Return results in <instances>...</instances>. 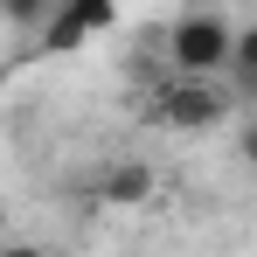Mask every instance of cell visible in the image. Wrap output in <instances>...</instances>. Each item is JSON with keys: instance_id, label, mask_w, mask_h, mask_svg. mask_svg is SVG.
<instances>
[{"instance_id": "obj_1", "label": "cell", "mask_w": 257, "mask_h": 257, "mask_svg": "<svg viewBox=\"0 0 257 257\" xmlns=\"http://www.w3.org/2000/svg\"><path fill=\"white\" fill-rule=\"evenodd\" d=\"M229 21L215 14V7H195V14H181L167 35H160V56H167L174 77H222L229 70Z\"/></svg>"}, {"instance_id": "obj_2", "label": "cell", "mask_w": 257, "mask_h": 257, "mask_svg": "<svg viewBox=\"0 0 257 257\" xmlns=\"http://www.w3.org/2000/svg\"><path fill=\"white\" fill-rule=\"evenodd\" d=\"M236 104H229V90L215 84V77H167V84L146 97V118L167 132H215L229 118Z\"/></svg>"}, {"instance_id": "obj_3", "label": "cell", "mask_w": 257, "mask_h": 257, "mask_svg": "<svg viewBox=\"0 0 257 257\" xmlns=\"http://www.w3.org/2000/svg\"><path fill=\"white\" fill-rule=\"evenodd\" d=\"M153 195H160V167H153V160H139V153L104 160L97 181H90V202H97L104 215H132V209H146Z\"/></svg>"}, {"instance_id": "obj_4", "label": "cell", "mask_w": 257, "mask_h": 257, "mask_svg": "<svg viewBox=\"0 0 257 257\" xmlns=\"http://www.w3.org/2000/svg\"><path fill=\"white\" fill-rule=\"evenodd\" d=\"M111 14H118V0H63L42 28H35V35H42V56H70V49H84L90 35L111 28Z\"/></svg>"}, {"instance_id": "obj_5", "label": "cell", "mask_w": 257, "mask_h": 257, "mask_svg": "<svg viewBox=\"0 0 257 257\" xmlns=\"http://www.w3.org/2000/svg\"><path fill=\"white\" fill-rule=\"evenodd\" d=\"M56 7H63V0H0V21H14V28H42Z\"/></svg>"}, {"instance_id": "obj_6", "label": "cell", "mask_w": 257, "mask_h": 257, "mask_svg": "<svg viewBox=\"0 0 257 257\" xmlns=\"http://www.w3.org/2000/svg\"><path fill=\"white\" fill-rule=\"evenodd\" d=\"M250 70H257V21L229 35V70H222V77H250Z\"/></svg>"}, {"instance_id": "obj_7", "label": "cell", "mask_w": 257, "mask_h": 257, "mask_svg": "<svg viewBox=\"0 0 257 257\" xmlns=\"http://www.w3.org/2000/svg\"><path fill=\"white\" fill-rule=\"evenodd\" d=\"M229 104H250V111H257V70H250V77H229Z\"/></svg>"}, {"instance_id": "obj_8", "label": "cell", "mask_w": 257, "mask_h": 257, "mask_svg": "<svg viewBox=\"0 0 257 257\" xmlns=\"http://www.w3.org/2000/svg\"><path fill=\"white\" fill-rule=\"evenodd\" d=\"M236 153H243V167H257V111L243 118V132H236Z\"/></svg>"}, {"instance_id": "obj_9", "label": "cell", "mask_w": 257, "mask_h": 257, "mask_svg": "<svg viewBox=\"0 0 257 257\" xmlns=\"http://www.w3.org/2000/svg\"><path fill=\"white\" fill-rule=\"evenodd\" d=\"M0 257H49L42 243H0Z\"/></svg>"}, {"instance_id": "obj_10", "label": "cell", "mask_w": 257, "mask_h": 257, "mask_svg": "<svg viewBox=\"0 0 257 257\" xmlns=\"http://www.w3.org/2000/svg\"><path fill=\"white\" fill-rule=\"evenodd\" d=\"M0 243H7V209H0Z\"/></svg>"}]
</instances>
